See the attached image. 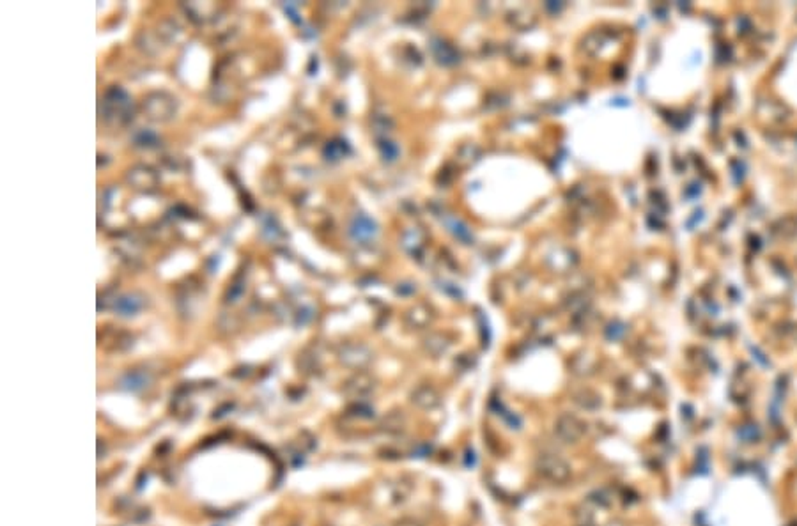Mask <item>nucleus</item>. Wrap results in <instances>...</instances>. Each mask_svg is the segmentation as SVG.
Returning a JSON list of instances; mask_svg holds the SVG:
<instances>
[{
    "mask_svg": "<svg viewBox=\"0 0 797 526\" xmlns=\"http://www.w3.org/2000/svg\"><path fill=\"white\" fill-rule=\"evenodd\" d=\"M535 472L541 478L551 482V484H565L571 478V465L563 457L556 454H543L535 461Z\"/></svg>",
    "mask_w": 797,
    "mask_h": 526,
    "instance_id": "obj_1",
    "label": "nucleus"
},
{
    "mask_svg": "<svg viewBox=\"0 0 797 526\" xmlns=\"http://www.w3.org/2000/svg\"><path fill=\"white\" fill-rule=\"evenodd\" d=\"M369 360V354H367L365 350H362V347H347V350L342 351V362H345L347 365H353V367H358V365H363V363Z\"/></svg>",
    "mask_w": 797,
    "mask_h": 526,
    "instance_id": "obj_8",
    "label": "nucleus"
},
{
    "mask_svg": "<svg viewBox=\"0 0 797 526\" xmlns=\"http://www.w3.org/2000/svg\"><path fill=\"white\" fill-rule=\"evenodd\" d=\"M381 427L388 432H401L404 429V416L398 415V413H392V415L385 416Z\"/></svg>",
    "mask_w": 797,
    "mask_h": 526,
    "instance_id": "obj_12",
    "label": "nucleus"
},
{
    "mask_svg": "<svg viewBox=\"0 0 797 526\" xmlns=\"http://www.w3.org/2000/svg\"><path fill=\"white\" fill-rule=\"evenodd\" d=\"M145 383H148V376L140 374V372H130L123 379V385H126L128 390H140V388L145 387Z\"/></svg>",
    "mask_w": 797,
    "mask_h": 526,
    "instance_id": "obj_11",
    "label": "nucleus"
},
{
    "mask_svg": "<svg viewBox=\"0 0 797 526\" xmlns=\"http://www.w3.org/2000/svg\"><path fill=\"white\" fill-rule=\"evenodd\" d=\"M585 431H587V427L583 425V422L571 413H563L555 422L556 438L565 445L578 443L585 436Z\"/></svg>",
    "mask_w": 797,
    "mask_h": 526,
    "instance_id": "obj_3",
    "label": "nucleus"
},
{
    "mask_svg": "<svg viewBox=\"0 0 797 526\" xmlns=\"http://www.w3.org/2000/svg\"><path fill=\"white\" fill-rule=\"evenodd\" d=\"M394 526H423V525L420 521H416V519L404 518V519H398V521L395 523Z\"/></svg>",
    "mask_w": 797,
    "mask_h": 526,
    "instance_id": "obj_14",
    "label": "nucleus"
},
{
    "mask_svg": "<svg viewBox=\"0 0 797 526\" xmlns=\"http://www.w3.org/2000/svg\"><path fill=\"white\" fill-rule=\"evenodd\" d=\"M370 390H372V379L369 376H356L347 385V394L353 395L354 399H360V397L369 394Z\"/></svg>",
    "mask_w": 797,
    "mask_h": 526,
    "instance_id": "obj_7",
    "label": "nucleus"
},
{
    "mask_svg": "<svg viewBox=\"0 0 797 526\" xmlns=\"http://www.w3.org/2000/svg\"><path fill=\"white\" fill-rule=\"evenodd\" d=\"M574 519L578 526H592L594 525V507L592 502H583L581 505L576 507Z\"/></svg>",
    "mask_w": 797,
    "mask_h": 526,
    "instance_id": "obj_9",
    "label": "nucleus"
},
{
    "mask_svg": "<svg viewBox=\"0 0 797 526\" xmlns=\"http://www.w3.org/2000/svg\"><path fill=\"white\" fill-rule=\"evenodd\" d=\"M115 309L119 310L121 316H132L140 309V301L135 296H123L115 303Z\"/></svg>",
    "mask_w": 797,
    "mask_h": 526,
    "instance_id": "obj_10",
    "label": "nucleus"
},
{
    "mask_svg": "<svg viewBox=\"0 0 797 526\" xmlns=\"http://www.w3.org/2000/svg\"><path fill=\"white\" fill-rule=\"evenodd\" d=\"M576 403L580 404L583 409H596L599 404H597V399L596 397H592V395H587V394H581L576 397Z\"/></svg>",
    "mask_w": 797,
    "mask_h": 526,
    "instance_id": "obj_13",
    "label": "nucleus"
},
{
    "mask_svg": "<svg viewBox=\"0 0 797 526\" xmlns=\"http://www.w3.org/2000/svg\"><path fill=\"white\" fill-rule=\"evenodd\" d=\"M411 403L415 404L416 407H420V409L431 412V409L440 406L441 397L432 387H418L411 394Z\"/></svg>",
    "mask_w": 797,
    "mask_h": 526,
    "instance_id": "obj_5",
    "label": "nucleus"
},
{
    "mask_svg": "<svg viewBox=\"0 0 797 526\" xmlns=\"http://www.w3.org/2000/svg\"><path fill=\"white\" fill-rule=\"evenodd\" d=\"M103 105H105V119L110 121V123L123 124L130 119L132 101H130L126 92L121 91V89H112Z\"/></svg>",
    "mask_w": 797,
    "mask_h": 526,
    "instance_id": "obj_2",
    "label": "nucleus"
},
{
    "mask_svg": "<svg viewBox=\"0 0 797 526\" xmlns=\"http://www.w3.org/2000/svg\"><path fill=\"white\" fill-rule=\"evenodd\" d=\"M149 115L157 121H167L172 117L176 112V99L170 98L165 92H157V94L149 96L148 103H145Z\"/></svg>",
    "mask_w": 797,
    "mask_h": 526,
    "instance_id": "obj_4",
    "label": "nucleus"
},
{
    "mask_svg": "<svg viewBox=\"0 0 797 526\" xmlns=\"http://www.w3.org/2000/svg\"><path fill=\"white\" fill-rule=\"evenodd\" d=\"M130 181H133V185H137V188L152 190L154 185H157V176H154V172H152L151 169L139 167V169L132 170V174H130Z\"/></svg>",
    "mask_w": 797,
    "mask_h": 526,
    "instance_id": "obj_6",
    "label": "nucleus"
},
{
    "mask_svg": "<svg viewBox=\"0 0 797 526\" xmlns=\"http://www.w3.org/2000/svg\"><path fill=\"white\" fill-rule=\"evenodd\" d=\"M608 526H622V525H618V523H612V525H608Z\"/></svg>",
    "mask_w": 797,
    "mask_h": 526,
    "instance_id": "obj_15",
    "label": "nucleus"
}]
</instances>
